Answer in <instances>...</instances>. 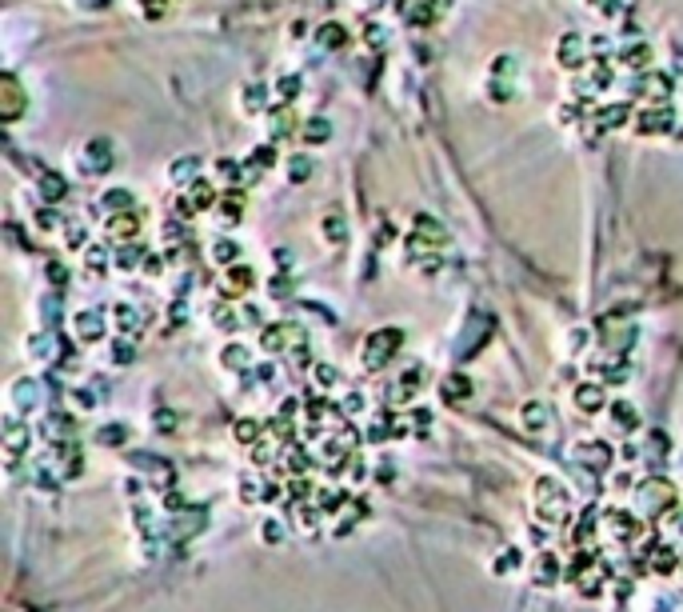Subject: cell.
I'll list each match as a JSON object with an SVG mask.
<instances>
[{
	"label": "cell",
	"instance_id": "cell-5",
	"mask_svg": "<svg viewBox=\"0 0 683 612\" xmlns=\"http://www.w3.org/2000/svg\"><path fill=\"white\" fill-rule=\"evenodd\" d=\"M635 88H640V96H647L652 104H667L675 81H672V72H640V76H635Z\"/></svg>",
	"mask_w": 683,
	"mask_h": 612
},
{
	"label": "cell",
	"instance_id": "cell-51",
	"mask_svg": "<svg viewBox=\"0 0 683 612\" xmlns=\"http://www.w3.org/2000/svg\"><path fill=\"white\" fill-rule=\"evenodd\" d=\"M368 44H372V49H380V29H376V24H368Z\"/></svg>",
	"mask_w": 683,
	"mask_h": 612
},
{
	"label": "cell",
	"instance_id": "cell-38",
	"mask_svg": "<svg viewBox=\"0 0 683 612\" xmlns=\"http://www.w3.org/2000/svg\"><path fill=\"white\" fill-rule=\"evenodd\" d=\"M324 236H328L332 245H340V240H344V220H340V213L324 216Z\"/></svg>",
	"mask_w": 683,
	"mask_h": 612
},
{
	"label": "cell",
	"instance_id": "cell-27",
	"mask_svg": "<svg viewBox=\"0 0 683 612\" xmlns=\"http://www.w3.org/2000/svg\"><path fill=\"white\" fill-rule=\"evenodd\" d=\"M132 200H136V196H132L128 188H108V193L101 196V204L108 213H132Z\"/></svg>",
	"mask_w": 683,
	"mask_h": 612
},
{
	"label": "cell",
	"instance_id": "cell-41",
	"mask_svg": "<svg viewBox=\"0 0 683 612\" xmlns=\"http://www.w3.org/2000/svg\"><path fill=\"white\" fill-rule=\"evenodd\" d=\"M44 272H48V280H52L56 288H64V285H68V268H64L61 260H48V268H44Z\"/></svg>",
	"mask_w": 683,
	"mask_h": 612
},
{
	"label": "cell",
	"instance_id": "cell-15",
	"mask_svg": "<svg viewBox=\"0 0 683 612\" xmlns=\"http://www.w3.org/2000/svg\"><path fill=\"white\" fill-rule=\"evenodd\" d=\"M316 41H320V49H328V52H340L344 44H348V29H344L340 21H324L320 29H316Z\"/></svg>",
	"mask_w": 683,
	"mask_h": 612
},
{
	"label": "cell",
	"instance_id": "cell-50",
	"mask_svg": "<svg viewBox=\"0 0 683 612\" xmlns=\"http://www.w3.org/2000/svg\"><path fill=\"white\" fill-rule=\"evenodd\" d=\"M144 268H148V272L156 276V272H160V268H164V260H160V256H148V260H144Z\"/></svg>",
	"mask_w": 683,
	"mask_h": 612
},
{
	"label": "cell",
	"instance_id": "cell-31",
	"mask_svg": "<svg viewBox=\"0 0 683 612\" xmlns=\"http://www.w3.org/2000/svg\"><path fill=\"white\" fill-rule=\"evenodd\" d=\"M607 457H612V449H607L603 440H587L583 449H575V460H595V464H607Z\"/></svg>",
	"mask_w": 683,
	"mask_h": 612
},
{
	"label": "cell",
	"instance_id": "cell-21",
	"mask_svg": "<svg viewBox=\"0 0 683 612\" xmlns=\"http://www.w3.org/2000/svg\"><path fill=\"white\" fill-rule=\"evenodd\" d=\"M272 164H276V144H272V141L248 153V173H252V176L264 173V168H272Z\"/></svg>",
	"mask_w": 683,
	"mask_h": 612
},
{
	"label": "cell",
	"instance_id": "cell-36",
	"mask_svg": "<svg viewBox=\"0 0 683 612\" xmlns=\"http://www.w3.org/2000/svg\"><path fill=\"white\" fill-rule=\"evenodd\" d=\"M288 176L296 184H304L312 176V160H308V156H292V160H288Z\"/></svg>",
	"mask_w": 683,
	"mask_h": 612
},
{
	"label": "cell",
	"instance_id": "cell-6",
	"mask_svg": "<svg viewBox=\"0 0 683 612\" xmlns=\"http://www.w3.org/2000/svg\"><path fill=\"white\" fill-rule=\"evenodd\" d=\"M0 104H4V108H0V116H4V121H16V116L24 113V88H21V81H16V76H12V72H4V76H0Z\"/></svg>",
	"mask_w": 683,
	"mask_h": 612
},
{
	"label": "cell",
	"instance_id": "cell-9",
	"mask_svg": "<svg viewBox=\"0 0 683 612\" xmlns=\"http://www.w3.org/2000/svg\"><path fill=\"white\" fill-rule=\"evenodd\" d=\"M443 240H448V233L436 216H416L412 220V245H443Z\"/></svg>",
	"mask_w": 683,
	"mask_h": 612
},
{
	"label": "cell",
	"instance_id": "cell-17",
	"mask_svg": "<svg viewBox=\"0 0 683 612\" xmlns=\"http://www.w3.org/2000/svg\"><path fill=\"white\" fill-rule=\"evenodd\" d=\"M240 101H244V113H248V116H256V113H264V108H268V84H260V81H252V84H244V92H240Z\"/></svg>",
	"mask_w": 683,
	"mask_h": 612
},
{
	"label": "cell",
	"instance_id": "cell-55",
	"mask_svg": "<svg viewBox=\"0 0 683 612\" xmlns=\"http://www.w3.org/2000/svg\"><path fill=\"white\" fill-rule=\"evenodd\" d=\"M372 4H380V0H372Z\"/></svg>",
	"mask_w": 683,
	"mask_h": 612
},
{
	"label": "cell",
	"instance_id": "cell-46",
	"mask_svg": "<svg viewBox=\"0 0 683 612\" xmlns=\"http://www.w3.org/2000/svg\"><path fill=\"white\" fill-rule=\"evenodd\" d=\"M112 360H116V364H128V360H132V345H128V340H116V345H112Z\"/></svg>",
	"mask_w": 683,
	"mask_h": 612
},
{
	"label": "cell",
	"instance_id": "cell-2",
	"mask_svg": "<svg viewBox=\"0 0 683 612\" xmlns=\"http://www.w3.org/2000/svg\"><path fill=\"white\" fill-rule=\"evenodd\" d=\"M535 500H540V516H548L552 524L568 516V492H563L560 480L543 476L540 484H535Z\"/></svg>",
	"mask_w": 683,
	"mask_h": 612
},
{
	"label": "cell",
	"instance_id": "cell-54",
	"mask_svg": "<svg viewBox=\"0 0 683 612\" xmlns=\"http://www.w3.org/2000/svg\"><path fill=\"white\" fill-rule=\"evenodd\" d=\"M592 4H600V12H615V9H620L615 0H592Z\"/></svg>",
	"mask_w": 683,
	"mask_h": 612
},
{
	"label": "cell",
	"instance_id": "cell-11",
	"mask_svg": "<svg viewBox=\"0 0 683 612\" xmlns=\"http://www.w3.org/2000/svg\"><path fill=\"white\" fill-rule=\"evenodd\" d=\"M72 328H76V337H81L84 345H92V340L104 337V317H101V312H92V308H84V312H76Z\"/></svg>",
	"mask_w": 683,
	"mask_h": 612
},
{
	"label": "cell",
	"instance_id": "cell-23",
	"mask_svg": "<svg viewBox=\"0 0 683 612\" xmlns=\"http://www.w3.org/2000/svg\"><path fill=\"white\" fill-rule=\"evenodd\" d=\"M575 404H580L583 412H600L603 408V388L600 384H580L575 388Z\"/></svg>",
	"mask_w": 683,
	"mask_h": 612
},
{
	"label": "cell",
	"instance_id": "cell-20",
	"mask_svg": "<svg viewBox=\"0 0 683 612\" xmlns=\"http://www.w3.org/2000/svg\"><path fill=\"white\" fill-rule=\"evenodd\" d=\"M292 337H296V328H292V325H268V328H264V337H260V345L268 348V352H280Z\"/></svg>",
	"mask_w": 683,
	"mask_h": 612
},
{
	"label": "cell",
	"instance_id": "cell-47",
	"mask_svg": "<svg viewBox=\"0 0 683 612\" xmlns=\"http://www.w3.org/2000/svg\"><path fill=\"white\" fill-rule=\"evenodd\" d=\"M9 449L12 452L24 449V429H21V424H9Z\"/></svg>",
	"mask_w": 683,
	"mask_h": 612
},
{
	"label": "cell",
	"instance_id": "cell-39",
	"mask_svg": "<svg viewBox=\"0 0 683 612\" xmlns=\"http://www.w3.org/2000/svg\"><path fill=\"white\" fill-rule=\"evenodd\" d=\"M216 173H220V180L236 184V180H240V164L228 160V156H220V160H216Z\"/></svg>",
	"mask_w": 683,
	"mask_h": 612
},
{
	"label": "cell",
	"instance_id": "cell-8",
	"mask_svg": "<svg viewBox=\"0 0 683 612\" xmlns=\"http://www.w3.org/2000/svg\"><path fill=\"white\" fill-rule=\"evenodd\" d=\"M36 193H41L44 204H61L64 196H68V180H64L56 168H44L41 180H36Z\"/></svg>",
	"mask_w": 683,
	"mask_h": 612
},
{
	"label": "cell",
	"instance_id": "cell-34",
	"mask_svg": "<svg viewBox=\"0 0 683 612\" xmlns=\"http://www.w3.org/2000/svg\"><path fill=\"white\" fill-rule=\"evenodd\" d=\"M244 213V193L240 188H232L228 196H220V216H228V220H236V216Z\"/></svg>",
	"mask_w": 683,
	"mask_h": 612
},
{
	"label": "cell",
	"instance_id": "cell-52",
	"mask_svg": "<svg viewBox=\"0 0 683 612\" xmlns=\"http://www.w3.org/2000/svg\"><path fill=\"white\" fill-rule=\"evenodd\" d=\"M76 4H84V9H108L112 0H76Z\"/></svg>",
	"mask_w": 683,
	"mask_h": 612
},
{
	"label": "cell",
	"instance_id": "cell-37",
	"mask_svg": "<svg viewBox=\"0 0 683 612\" xmlns=\"http://www.w3.org/2000/svg\"><path fill=\"white\" fill-rule=\"evenodd\" d=\"M220 360H224L228 368H244V364H248V348H244V345H228Z\"/></svg>",
	"mask_w": 683,
	"mask_h": 612
},
{
	"label": "cell",
	"instance_id": "cell-16",
	"mask_svg": "<svg viewBox=\"0 0 683 612\" xmlns=\"http://www.w3.org/2000/svg\"><path fill=\"white\" fill-rule=\"evenodd\" d=\"M108 233L116 236V240H136V233H140V216L136 213H112L108 216Z\"/></svg>",
	"mask_w": 683,
	"mask_h": 612
},
{
	"label": "cell",
	"instance_id": "cell-45",
	"mask_svg": "<svg viewBox=\"0 0 683 612\" xmlns=\"http://www.w3.org/2000/svg\"><path fill=\"white\" fill-rule=\"evenodd\" d=\"M104 260H108V253H104V248H96V245H92V248H88V268H92V272H104V268H108V265H104Z\"/></svg>",
	"mask_w": 683,
	"mask_h": 612
},
{
	"label": "cell",
	"instance_id": "cell-35",
	"mask_svg": "<svg viewBox=\"0 0 683 612\" xmlns=\"http://www.w3.org/2000/svg\"><path fill=\"white\" fill-rule=\"evenodd\" d=\"M144 260V248L140 245H124L120 253H116V268H124V272H128V268H136Z\"/></svg>",
	"mask_w": 683,
	"mask_h": 612
},
{
	"label": "cell",
	"instance_id": "cell-30",
	"mask_svg": "<svg viewBox=\"0 0 683 612\" xmlns=\"http://www.w3.org/2000/svg\"><path fill=\"white\" fill-rule=\"evenodd\" d=\"M300 88H304V81L296 76V72H288V76L276 81V96H280V104H292L296 96H300Z\"/></svg>",
	"mask_w": 683,
	"mask_h": 612
},
{
	"label": "cell",
	"instance_id": "cell-28",
	"mask_svg": "<svg viewBox=\"0 0 683 612\" xmlns=\"http://www.w3.org/2000/svg\"><path fill=\"white\" fill-rule=\"evenodd\" d=\"M328 141H332V124L324 116H312L304 124V144H328Z\"/></svg>",
	"mask_w": 683,
	"mask_h": 612
},
{
	"label": "cell",
	"instance_id": "cell-42",
	"mask_svg": "<svg viewBox=\"0 0 683 612\" xmlns=\"http://www.w3.org/2000/svg\"><path fill=\"white\" fill-rule=\"evenodd\" d=\"M552 572H555V561H552V556H540V561H535V581H540V584L552 581Z\"/></svg>",
	"mask_w": 683,
	"mask_h": 612
},
{
	"label": "cell",
	"instance_id": "cell-43",
	"mask_svg": "<svg viewBox=\"0 0 683 612\" xmlns=\"http://www.w3.org/2000/svg\"><path fill=\"white\" fill-rule=\"evenodd\" d=\"M136 4L144 9V16H148V21H160V16H164V4H168V0H136Z\"/></svg>",
	"mask_w": 683,
	"mask_h": 612
},
{
	"label": "cell",
	"instance_id": "cell-29",
	"mask_svg": "<svg viewBox=\"0 0 683 612\" xmlns=\"http://www.w3.org/2000/svg\"><path fill=\"white\" fill-rule=\"evenodd\" d=\"M112 317H116V328L120 332H140V312L132 305H116L112 308Z\"/></svg>",
	"mask_w": 683,
	"mask_h": 612
},
{
	"label": "cell",
	"instance_id": "cell-44",
	"mask_svg": "<svg viewBox=\"0 0 683 612\" xmlns=\"http://www.w3.org/2000/svg\"><path fill=\"white\" fill-rule=\"evenodd\" d=\"M592 72H595V76H592V88H607V84H612V68H607V64H603V61L595 64Z\"/></svg>",
	"mask_w": 683,
	"mask_h": 612
},
{
	"label": "cell",
	"instance_id": "cell-13",
	"mask_svg": "<svg viewBox=\"0 0 683 612\" xmlns=\"http://www.w3.org/2000/svg\"><path fill=\"white\" fill-rule=\"evenodd\" d=\"M292 128H296V113H292V104H276V108H272V116H268V136H272V144L284 141Z\"/></svg>",
	"mask_w": 683,
	"mask_h": 612
},
{
	"label": "cell",
	"instance_id": "cell-14",
	"mask_svg": "<svg viewBox=\"0 0 683 612\" xmlns=\"http://www.w3.org/2000/svg\"><path fill=\"white\" fill-rule=\"evenodd\" d=\"M252 285H256V272H252L248 265H228V272H224V292L240 296V292H248Z\"/></svg>",
	"mask_w": 683,
	"mask_h": 612
},
{
	"label": "cell",
	"instance_id": "cell-7",
	"mask_svg": "<svg viewBox=\"0 0 683 612\" xmlns=\"http://www.w3.org/2000/svg\"><path fill=\"white\" fill-rule=\"evenodd\" d=\"M555 61H560L563 68H580V64L587 61V41H583L580 32H563L560 44H555Z\"/></svg>",
	"mask_w": 683,
	"mask_h": 612
},
{
	"label": "cell",
	"instance_id": "cell-1",
	"mask_svg": "<svg viewBox=\"0 0 683 612\" xmlns=\"http://www.w3.org/2000/svg\"><path fill=\"white\" fill-rule=\"evenodd\" d=\"M400 345H404L400 328H380V332H372V337L364 340V368H368V372H380V368L396 357Z\"/></svg>",
	"mask_w": 683,
	"mask_h": 612
},
{
	"label": "cell",
	"instance_id": "cell-22",
	"mask_svg": "<svg viewBox=\"0 0 683 612\" xmlns=\"http://www.w3.org/2000/svg\"><path fill=\"white\" fill-rule=\"evenodd\" d=\"M436 16H440V4H436V0H416L412 12H408V21H412L416 29H428Z\"/></svg>",
	"mask_w": 683,
	"mask_h": 612
},
{
	"label": "cell",
	"instance_id": "cell-33",
	"mask_svg": "<svg viewBox=\"0 0 683 612\" xmlns=\"http://www.w3.org/2000/svg\"><path fill=\"white\" fill-rule=\"evenodd\" d=\"M29 352H36L41 360H52V357H56V337H52V332L32 337V340H29Z\"/></svg>",
	"mask_w": 683,
	"mask_h": 612
},
{
	"label": "cell",
	"instance_id": "cell-12",
	"mask_svg": "<svg viewBox=\"0 0 683 612\" xmlns=\"http://www.w3.org/2000/svg\"><path fill=\"white\" fill-rule=\"evenodd\" d=\"M508 76L515 81V61L512 56H495V64H492V96L495 101H508V96H512V88L503 84Z\"/></svg>",
	"mask_w": 683,
	"mask_h": 612
},
{
	"label": "cell",
	"instance_id": "cell-26",
	"mask_svg": "<svg viewBox=\"0 0 683 612\" xmlns=\"http://www.w3.org/2000/svg\"><path fill=\"white\" fill-rule=\"evenodd\" d=\"M188 196H192V204H196V213H204V208H212V204L220 200V196H216V188H212L208 180L188 184Z\"/></svg>",
	"mask_w": 683,
	"mask_h": 612
},
{
	"label": "cell",
	"instance_id": "cell-32",
	"mask_svg": "<svg viewBox=\"0 0 683 612\" xmlns=\"http://www.w3.org/2000/svg\"><path fill=\"white\" fill-rule=\"evenodd\" d=\"M236 256H240L236 240H216V245H212V260H216V265H236Z\"/></svg>",
	"mask_w": 683,
	"mask_h": 612
},
{
	"label": "cell",
	"instance_id": "cell-18",
	"mask_svg": "<svg viewBox=\"0 0 683 612\" xmlns=\"http://www.w3.org/2000/svg\"><path fill=\"white\" fill-rule=\"evenodd\" d=\"M548 424H552V408L540 404V400H528V404H523V429L540 432V429H548Z\"/></svg>",
	"mask_w": 683,
	"mask_h": 612
},
{
	"label": "cell",
	"instance_id": "cell-10",
	"mask_svg": "<svg viewBox=\"0 0 683 612\" xmlns=\"http://www.w3.org/2000/svg\"><path fill=\"white\" fill-rule=\"evenodd\" d=\"M627 121H632V104H627V101L603 104L600 113H595V128H600V133H607V128H623Z\"/></svg>",
	"mask_w": 683,
	"mask_h": 612
},
{
	"label": "cell",
	"instance_id": "cell-40",
	"mask_svg": "<svg viewBox=\"0 0 683 612\" xmlns=\"http://www.w3.org/2000/svg\"><path fill=\"white\" fill-rule=\"evenodd\" d=\"M612 420L620 424V429H635V412H632V404H615V408H612Z\"/></svg>",
	"mask_w": 683,
	"mask_h": 612
},
{
	"label": "cell",
	"instance_id": "cell-19",
	"mask_svg": "<svg viewBox=\"0 0 683 612\" xmlns=\"http://www.w3.org/2000/svg\"><path fill=\"white\" fill-rule=\"evenodd\" d=\"M620 61L627 64V68H647V64H652V44H643V41H632V44H623Z\"/></svg>",
	"mask_w": 683,
	"mask_h": 612
},
{
	"label": "cell",
	"instance_id": "cell-49",
	"mask_svg": "<svg viewBox=\"0 0 683 612\" xmlns=\"http://www.w3.org/2000/svg\"><path fill=\"white\" fill-rule=\"evenodd\" d=\"M316 380H320V384H336V368L320 364V368H316Z\"/></svg>",
	"mask_w": 683,
	"mask_h": 612
},
{
	"label": "cell",
	"instance_id": "cell-53",
	"mask_svg": "<svg viewBox=\"0 0 683 612\" xmlns=\"http://www.w3.org/2000/svg\"><path fill=\"white\" fill-rule=\"evenodd\" d=\"M36 225H41V228H52V225H56V216H52V213H41V216H36Z\"/></svg>",
	"mask_w": 683,
	"mask_h": 612
},
{
	"label": "cell",
	"instance_id": "cell-48",
	"mask_svg": "<svg viewBox=\"0 0 683 612\" xmlns=\"http://www.w3.org/2000/svg\"><path fill=\"white\" fill-rule=\"evenodd\" d=\"M256 432H260V424H256V420H240V424H236V437H240V440H252Z\"/></svg>",
	"mask_w": 683,
	"mask_h": 612
},
{
	"label": "cell",
	"instance_id": "cell-24",
	"mask_svg": "<svg viewBox=\"0 0 683 612\" xmlns=\"http://www.w3.org/2000/svg\"><path fill=\"white\" fill-rule=\"evenodd\" d=\"M196 168H200L196 156H180V160H172V180H176V184H196V180H200Z\"/></svg>",
	"mask_w": 683,
	"mask_h": 612
},
{
	"label": "cell",
	"instance_id": "cell-3",
	"mask_svg": "<svg viewBox=\"0 0 683 612\" xmlns=\"http://www.w3.org/2000/svg\"><path fill=\"white\" fill-rule=\"evenodd\" d=\"M632 124H635V133L640 136H659L675 124V108L672 104H652V108H643Z\"/></svg>",
	"mask_w": 683,
	"mask_h": 612
},
{
	"label": "cell",
	"instance_id": "cell-25",
	"mask_svg": "<svg viewBox=\"0 0 683 612\" xmlns=\"http://www.w3.org/2000/svg\"><path fill=\"white\" fill-rule=\"evenodd\" d=\"M472 397V380L463 377V372H452V377L443 380V400H468Z\"/></svg>",
	"mask_w": 683,
	"mask_h": 612
},
{
	"label": "cell",
	"instance_id": "cell-4",
	"mask_svg": "<svg viewBox=\"0 0 683 612\" xmlns=\"http://www.w3.org/2000/svg\"><path fill=\"white\" fill-rule=\"evenodd\" d=\"M81 168L88 176L108 173V168H112V144H108V136H92V141L84 144V148H81Z\"/></svg>",
	"mask_w": 683,
	"mask_h": 612
}]
</instances>
